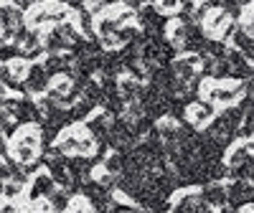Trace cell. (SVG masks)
<instances>
[{"mask_svg":"<svg viewBox=\"0 0 254 213\" xmlns=\"http://www.w3.org/2000/svg\"><path fill=\"white\" fill-rule=\"evenodd\" d=\"M16 5H18V8H28L31 0H16Z\"/></svg>","mask_w":254,"mask_h":213,"instance_id":"cell-6","label":"cell"},{"mask_svg":"<svg viewBox=\"0 0 254 213\" xmlns=\"http://www.w3.org/2000/svg\"><path fill=\"white\" fill-rule=\"evenodd\" d=\"M18 155H20V160H23V163H26V160H31V158H33V152H31V150H28V147H20V152H18Z\"/></svg>","mask_w":254,"mask_h":213,"instance_id":"cell-5","label":"cell"},{"mask_svg":"<svg viewBox=\"0 0 254 213\" xmlns=\"http://www.w3.org/2000/svg\"><path fill=\"white\" fill-rule=\"evenodd\" d=\"M51 190H53V178H49V175H38L36 178V185H33V190H31V198L36 200L38 196H51Z\"/></svg>","mask_w":254,"mask_h":213,"instance_id":"cell-2","label":"cell"},{"mask_svg":"<svg viewBox=\"0 0 254 213\" xmlns=\"http://www.w3.org/2000/svg\"><path fill=\"white\" fill-rule=\"evenodd\" d=\"M66 203H69V193H53L51 196V206L56 208V211H64Z\"/></svg>","mask_w":254,"mask_h":213,"instance_id":"cell-3","label":"cell"},{"mask_svg":"<svg viewBox=\"0 0 254 213\" xmlns=\"http://www.w3.org/2000/svg\"><path fill=\"white\" fill-rule=\"evenodd\" d=\"M0 26H5L8 31H16L23 26V13H20L18 5H8L0 8Z\"/></svg>","mask_w":254,"mask_h":213,"instance_id":"cell-1","label":"cell"},{"mask_svg":"<svg viewBox=\"0 0 254 213\" xmlns=\"http://www.w3.org/2000/svg\"><path fill=\"white\" fill-rule=\"evenodd\" d=\"M13 56H20L18 46H0V59H3V61H10Z\"/></svg>","mask_w":254,"mask_h":213,"instance_id":"cell-4","label":"cell"}]
</instances>
